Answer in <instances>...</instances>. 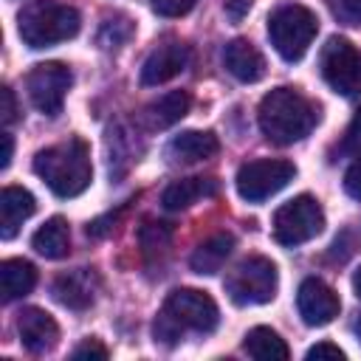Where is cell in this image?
Listing matches in <instances>:
<instances>
[{"label":"cell","mask_w":361,"mask_h":361,"mask_svg":"<svg viewBox=\"0 0 361 361\" xmlns=\"http://www.w3.org/2000/svg\"><path fill=\"white\" fill-rule=\"evenodd\" d=\"M319 31V20L307 6L299 3H288L279 6L271 17H268V37L271 45L276 48V54L285 62H296L307 54L310 42L316 39Z\"/></svg>","instance_id":"5b68a950"},{"label":"cell","mask_w":361,"mask_h":361,"mask_svg":"<svg viewBox=\"0 0 361 361\" xmlns=\"http://www.w3.org/2000/svg\"><path fill=\"white\" fill-rule=\"evenodd\" d=\"M333 17L344 25H361V0H327Z\"/></svg>","instance_id":"d4e9b609"},{"label":"cell","mask_w":361,"mask_h":361,"mask_svg":"<svg viewBox=\"0 0 361 361\" xmlns=\"http://www.w3.org/2000/svg\"><path fill=\"white\" fill-rule=\"evenodd\" d=\"M355 336H358V341H361V316H358V322H355Z\"/></svg>","instance_id":"e575fe53"},{"label":"cell","mask_w":361,"mask_h":361,"mask_svg":"<svg viewBox=\"0 0 361 361\" xmlns=\"http://www.w3.org/2000/svg\"><path fill=\"white\" fill-rule=\"evenodd\" d=\"M17 333H20L23 347L34 355L48 353L59 341V327L54 316L45 313L42 307H23V313L17 316Z\"/></svg>","instance_id":"4fadbf2b"},{"label":"cell","mask_w":361,"mask_h":361,"mask_svg":"<svg viewBox=\"0 0 361 361\" xmlns=\"http://www.w3.org/2000/svg\"><path fill=\"white\" fill-rule=\"evenodd\" d=\"M71 355H73V358H107V347L99 344L96 338H87V341H82L79 347H73Z\"/></svg>","instance_id":"f546056e"},{"label":"cell","mask_w":361,"mask_h":361,"mask_svg":"<svg viewBox=\"0 0 361 361\" xmlns=\"http://www.w3.org/2000/svg\"><path fill=\"white\" fill-rule=\"evenodd\" d=\"M34 172L56 197H76L93 180L90 147L82 138L45 147L34 155Z\"/></svg>","instance_id":"3957f363"},{"label":"cell","mask_w":361,"mask_h":361,"mask_svg":"<svg viewBox=\"0 0 361 361\" xmlns=\"http://www.w3.org/2000/svg\"><path fill=\"white\" fill-rule=\"evenodd\" d=\"M341 152L347 155H361V107L355 110L347 133H344V141H341Z\"/></svg>","instance_id":"484cf974"},{"label":"cell","mask_w":361,"mask_h":361,"mask_svg":"<svg viewBox=\"0 0 361 361\" xmlns=\"http://www.w3.org/2000/svg\"><path fill=\"white\" fill-rule=\"evenodd\" d=\"M189 65V45L183 42H164L158 45L141 65V82L147 87L164 85L169 79H175L183 68Z\"/></svg>","instance_id":"7c38bea8"},{"label":"cell","mask_w":361,"mask_h":361,"mask_svg":"<svg viewBox=\"0 0 361 361\" xmlns=\"http://www.w3.org/2000/svg\"><path fill=\"white\" fill-rule=\"evenodd\" d=\"M296 310L307 327H324L338 316L341 302L327 282H322L319 276H307L296 290Z\"/></svg>","instance_id":"8fae6325"},{"label":"cell","mask_w":361,"mask_h":361,"mask_svg":"<svg viewBox=\"0 0 361 361\" xmlns=\"http://www.w3.org/2000/svg\"><path fill=\"white\" fill-rule=\"evenodd\" d=\"M189 104H192V99H189V93H183V90L164 93L158 102H152V104L147 107L149 124H152V127H172V124H178V121L189 113Z\"/></svg>","instance_id":"603a6c76"},{"label":"cell","mask_w":361,"mask_h":361,"mask_svg":"<svg viewBox=\"0 0 361 361\" xmlns=\"http://www.w3.org/2000/svg\"><path fill=\"white\" fill-rule=\"evenodd\" d=\"M31 245L37 254H42L45 259H62L68 257V248H71V228L62 217H51L45 220L34 237H31Z\"/></svg>","instance_id":"44dd1931"},{"label":"cell","mask_w":361,"mask_h":361,"mask_svg":"<svg viewBox=\"0 0 361 361\" xmlns=\"http://www.w3.org/2000/svg\"><path fill=\"white\" fill-rule=\"evenodd\" d=\"M217 189L220 186H217L214 178H183V180H175L164 189L161 203L169 212H180V209H189L192 203H197L200 197L217 195Z\"/></svg>","instance_id":"ac0fdd59"},{"label":"cell","mask_w":361,"mask_h":361,"mask_svg":"<svg viewBox=\"0 0 361 361\" xmlns=\"http://www.w3.org/2000/svg\"><path fill=\"white\" fill-rule=\"evenodd\" d=\"M37 203L34 195L23 186H6L0 192V237L11 240L17 234V228L23 226V220H28L34 214Z\"/></svg>","instance_id":"e0dca14e"},{"label":"cell","mask_w":361,"mask_h":361,"mask_svg":"<svg viewBox=\"0 0 361 361\" xmlns=\"http://www.w3.org/2000/svg\"><path fill=\"white\" fill-rule=\"evenodd\" d=\"M259 130L268 141L288 147L310 135V130L319 121V110L293 87H274L262 96L257 110Z\"/></svg>","instance_id":"7a4b0ae2"},{"label":"cell","mask_w":361,"mask_h":361,"mask_svg":"<svg viewBox=\"0 0 361 361\" xmlns=\"http://www.w3.org/2000/svg\"><path fill=\"white\" fill-rule=\"evenodd\" d=\"M276 288H279V271L265 257H248L226 276V293L240 307L271 302L276 296Z\"/></svg>","instance_id":"8992f818"},{"label":"cell","mask_w":361,"mask_h":361,"mask_svg":"<svg viewBox=\"0 0 361 361\" xmlns=\"http://www.w3.org/2000/svg\"><path fill=\"white\" fill-rule=\"evenodd\" d=\"M197 0H152V11L161 17H180L186 14Z\"/></svg>","instance_id":"4316f807"},{"label":"cell","mask_w":361,"mask_h":361,"mask_svg":"<svg viewBox=\"0 0 361 361\" xmlns=\"http://www.w3.org/2000/svg\"><path fill=\"white\" fill-rule=\"evenodd\" d=\"M0 96H3V107H0V118H3V127H11L14 121H17V102H14V93H11V87H3L0 90Z\"/></svg>","instance_id":"4dcf8cb0"},{"label":"cell","mask_w":361,"mask_h":361,"mask_svg":"<svg viewBox=\"0 0 361 361\" xmlns=\"http://www.w3.org/2000/svg\"><path fill=\"white\" fill-rule=\"evenodd\" d=\"M324 228V212L316 197L310 195H296L293 200L282 203L274 212V240L279 245H302L322 234Z\"/></svg>","instance_id":"52a82bcc"},{"label":"cell","mask_w":361,"mask_h":361,"mask_svg":"<svg viewBox=\"0 0 361 361\" xmlns=\"http://www.w3.org/2000/svg\"><path fill=\"white\" fill-rule=\"evenodd\" d=\"M96 290H99V276L90 268L68 271V274L56 276V282H54V299L71 310L90 307L96 299Z\"/></svg>","instance_id":"5bb4252c"},{"label":"cell","mask_w":361,"mask_h":361,"mask_svg":"<svg viewBox=\"0 0 361 361\" xmlns=\"http://www.w3.org/2000/svg\"><path fill=\"white\" fill-rule=\"evenodd\" d=\"M251 3H254V0H223V8H226V14H228L234 23H240V20L248 14Z\"/></svg>","instance_id":"1f68e13d"},{"label":"cell","mask_w":361,"mask_h":361,"mask_svg":"<svg viewBox=\"0 0 361 361\" xmlns=\"http://www.w3.org/2000/svg\"><path fill=\"white\" fill-rule=\"evenodd\" d=\"M11 152H14V141L8 133H3V155H0V169H8L11 164Z\"/></svg>","instance_id":"d6a6232c"},{"label":"cell","mask_w":361,"mask_h":361,"mask_svg":"<svg viewBox=\"0 0 361 361\" xmlns=\"http://www.w3.org/2000/svg\"><path fill=\"white\" fill-rule=\"evenodd\" d=\"M231 251H234V237L220 231V234H212L209 240H203L195 248V254L189 257V265H192L195 274L212 276V274H217L223 268V262L231 257Z\"/></svg>","instance_id":"d6986e66"},{"label":"cell","mask_w":361,"mask_h":361,"mask_svg":"<svg viewBox=\"0 0 361 361\" xmlns=\"http://www.w3.org/2000/svg\"><path fill=\"white\" fill-rule=\"evenodd\" d=\"M223 65L234 79L245 85L259 82L265 76V56L248 39H231L223 51Z\"/></svg>","instance_id":"9a60e30c"},{"label":"cell","mask_w":361,"mask_h":361,"mask_svg":"<svg viewBox=\"0 0 361 361\" xmlns=\"http://www.w3.org/2000/svg\"><path fill=\"white\" fill-rule=\"evenodd\" d=\"M319 71L338 96L361 93V51L350 39L330 37L319 54Z\"/></svg>","instance_id":"9c48e42d"},{"label":"cell","mask_w":361,"mask_h":361,"mask_svg":"<svg viewBox=\"0 0 361 361\" xmlns=\"http://www.w3.org/2000/svg\"><path fill=\"white\" fill-rule=\"evenodd\" d=\"M130 37H133V23H130L127 17H121V14L107 17V20L102 23V28H99V45H102V48H118V45H124Z\"/></svg>","instance_id":"cb8c5ba5"},{"label":"cell","mask_w":361,"mask_h":361,"mask_svg":"<svg viewBox=\"0 0 361 361\" xmlns=\"http://www.w3.org/2000/svg\"><path fill=\"white\" fill-rule=\"evenodd\" d=\"M296 178V166L290 161H279V158H257L248 161L237 169L234 186L237 195L248 203H262L271 195L282 192L290 180Z\"/></svg>","instance_id":"ba28073f"},{"label":"cell","mask_w":361,"mask_h":361,"mask_svg":"<svg viewBox=\"0 0 361 361\" xmlns=\"http://www.w3.org/2000/svg\"><path fill=\"white\" fill-rule=\"evenodd\" d=\"M37 285V268L28 259H3L0 262V290L3 302L23 299Z\"/></svg>","instance_id":"ffe728a7"},{"label":"cell","mask_w":361,"mask_h":361,"mask_svg":"<svg viewBox=\"0 0 361 361\" xmlns=\"http://www.w3.org/2000/svg\"><path fill=\"white\" fill-rule=\"evenodd\" d=\"M79 11L65 3L37 0L28 3L17 17V34L28 48H51L79 34Z\"/></svg>","instance_id":"277c9868"},{"label":"cell","mask_w":361,"mask_h":361,"mask_svg":"<svg viewBox=\"0 0 361 361\" xmlns=\"http://www.w3.org/2000/svg\"><path fill=\"white\" fill-rule=\"evenodd\" d=\"M344 192L353 200H361V158L350 164V169L344 172Z\"/></svg>","instance_id":"83f0119b"},{"label":"cell","mask_w":361,"mask_h":361,"mask_svg":"<svg viewBox=\"0 0 361 361\" xmlns=\"http://www.w3.org/2000/svg\"><path fill=\"white\" fill-rule=\"evenodd\" d=\"M307 358H310V361H313V358H336V361H344L347 355H344V350H341L338 344L319 341V344H313V347L307 350Z\"/></svg>","instance_id":"f1b7e54d"},{"label":"cell","mask_w":361,"mask_h":361,"mask_svg":"<svg viewBox=\"0 0 361 361\" xmlns=\"http://www.w3.org/2000/svg\"><path fill=\"white\" fill-rule=\"evenodd\" d=\"M220 322V310L206 290L197 288H178L164 299L161 313L152 322V336L158 344H178L189 330L192 333H212Z\"/></svg>","instance_id":"6da1fadb"},{"label":"cell","mask_w":361,"mask_h":361,"mask_svg":"<svg viewBox=\"0 0 361 361\" xmlns=\"http://www.w3.org/2000/svg\"><path fill=\"white\" fill-rule=\"evenodd\" d=\"M243 347H245V353L251 358H259V361H285V358H290L288 344L271 327H251L245 333Z\"/></svg>","instance_id":"7402d4cb"},{"label":"cell","mask_w":361,"mask_h":361,"mask_svg":"<svg viewBox=\"0 0 361 361\" xmlns=\"http://www.w3.org/2000/svg\"><path fill=\"white\" fill-rule=\"evenodd\" d=\"M220 149V141L214 133L209 130H186L180 135H175L166 147V155L169 161L175 164H197V161H206L212 155H217Z\"/></svg>","instance_id":"2e32d148"},{"label":"cell","mask_w":361,"mask_h":361,"mask_svg":"<svg viewBox=\"0 0 361 361\" xmlns=\"http://www.w3.org/2000/svg\"><path fill=\"white\" fill-rule=\"evenodd\" d=\"M71 85H73L71 68L62 62H39L25 76L28 99L42 116H59L62 113V104H65Z\"/></svg>","instance_id":"30bf717a"},{"label":"cell","mask_w":361,"mask_h":361,"mask_svg":"<svg viewBox=\"0 0 361 361\" xmlns=\"http://www.w3.org/2000/svg\"><path fill=\"white\" fill-rule=\"evenodd\" d=\"M353 290H355V296L361 299V268H358L355 276H353Z\"/></svg>","instance_id":"836d02e7"}]
</instances>
